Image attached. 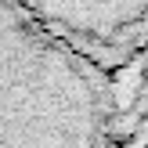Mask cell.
<instances>
[{
  "mask_svg": "<svg viewBox=\"0 0 148 148\" xmlns=\"http://www.w3.org/2000/svg\"><path fill=\"white\" fill-rule=\"evenodd\" d=\"M112 79L18 0H0V148H112Z\"/></svg>",
  "mask_w": 148,
  "mask_h": 148,
  "instance_id": "1",
  "label": "cell"
},
{
  "mask_svg": "<svg viewBox=\"0 0 148 148\" xmlns=\"http://www.w3.org/2000/svg\"><path fill=\"white\" fill-rule=\"evenodd\" d=\"M36 22L105 72L148 47V0H18Z\"/></svg>",
  "mask_w": 148,
  "mask_h": 148,
  "instance_id": "2",
  "label": "cell"
},
{
  "mask_svg": "<svg viewBox=\"0 0 148 148\" xmlns=\"http://www.w3.org/2000/svg\"><path fill=\"white\" fill-rule=\"evenodd\" d=\"M112 148H148V69L127 108L112 105Z\"/></svg>",
  "mask_w": 148,
  "mask_h": 148,
  "instance_id": "3",
  "label": "cell"
}]
</instances>
